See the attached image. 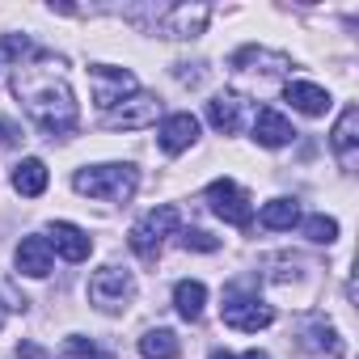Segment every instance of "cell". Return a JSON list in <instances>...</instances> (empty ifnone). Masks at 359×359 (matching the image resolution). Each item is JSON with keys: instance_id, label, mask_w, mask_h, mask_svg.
Segmentation results:
<instances>
[{"instance_id": "obj_1", "label": "cell", "mask_w": 359, "mask_h": 359, "mask_svg": "<svg viewBox=\"0 0 359 359\" xmlns=\"http://www.w3.org/2000/svg\"><path fill=\"white\" fill-rule=\"evenodd\" d=\"M13 93L43 135L55 140V135L76 131V97L68 85V64L60 55H34L30 64H18Z\"/></svg>"}, {"instance_id": "obj_2", "label": "cell", "mask_w": 359, "mask_h": 359, "mask_svg": "<svg viewBox=\"0 0 359 359\" xmlns=\"http://www.w3.org/2000/svg\"><path fill=\"white\" fill-rule=\"evenodd\" d=\"M72 187L102 203H127L140 187V173H135V165H89L72 177Z\"/></svg>"}, {"instance_id": "obj_3", "label": "cell", "mask_w": 359, "mask_h": 359, "mask_svg": "<svg viewBox=\"0 0 359 359\" xmlns=\"http://www.w3.org/2000/svg\"><path fill=\"white\" fill-rule=\"evenodd\" d=\"M177 224H182V216H177V208H156V212H148L135 229H131V250L144 258V262H152L156 254H161V241L169 237V233H177Z\"/></svg>"}, {"instance_id": "obj_4", "label": "cell", "mask_w": 359, "mask_h": 359, "mask_svg": "<svg viewBox=\"0 0 359 359\" xmlns=\"http://www.w3.org/2000/svg\"><path fill=\"white\" fill-rule=\"evenodd\" d=\"M131 296H135V279H131L127 271H118V266H102V271H93V279H89V300H93L102 313H118V309H127Z\"/></svg>"}, {"instance_id": "obj_5", "label": "cell", "mask_w": 359, "mask_h": 359, "mask_svg": "<svg viewBox=\"0 0 359 359\" xmlns=\"http://www.w3.org/2000/svg\"><path fill=\"white\" fill-rule=\"evenodd\" d=\"M208 203H212V212H216L224 224H233V229H250V224H254V203H250V195H245L237 182H229V177H216V182L208 187Z\"/></svg>"}, {"instance_id": "obj_6", "label": "cell", "mask_w": 359, "mask_h": 359, "mask_svg": "<svg viewBox=\"0 0 359 359\" xmlns=\"http://www.w3.org/2000/svg\"><path fill=\"white\" fill-rule=\"evenodd\" d=\"M89 85H93L97 110H114L123 97H135V89H140L127 68H110V64H93L89 68Z\"/></svg>"}, {"instance_id": "obj_7", "label": "cell", "mask_w": 359, "mask_h": 359, "mask_svg": "<svg viewBox=\"0 0 359 359\" xmlns=\"http://www.w3.org/2000/svg\"><path fill=\"white\" fill-rule=\"evenodd\" d=\"M220 317H224V325H233V330L258 334V330H266V325L275 321V309H271V304H262L258 296H241V292H233V296H224Z\"/></svg>"}, {"instance_id": "obj_8", "label": "cell", "mask_w": 359, "mask_h": 359, "mask_svg": "<svg viewBox=\"0 0 359 359\" xmlns=\"http://www.w3.org/2000/svg\"><path fill=\"white\" fill-rule=\"evenodd\" d=\"M156 114H161V102L152 93H135L123 106L106 110V127H114V131H140V127H152Z\"/></svg>"}, {"instance_id": "obj_9", "label": "cell", "mask_w": 359, "mask_h": 359, "mask_svg": "<svg viewBox=\"0 0 359 359\" xmlns=\"http://www.w3.org/2000/svg\"><path fill=\"white\" fill-rule=\"evenodd\" d=\"M212 22V9L208 5H173L165 18H161V34L165 39H199Z\"/></svg>"}, {"instance_id": "obj_10", "label": "cell", "mask_w": 359, "mask_h": 359, "mask_svg": "<svg viewBox=\"0 0 359 359\" xmlns=\"http://www.w3.org/2000/svg\"><path fill=\"white\" fill-rule=\"evenodd\" d=\"M47 245L64 258V262H85L89 254H93V237L85 233V229H76V224H68V220H55L51 224V237H47Z\"/></svg>"}, {"instance_id": "obj_11", "label": "cell", "mask_w": 359, "mask_h": 359, "mask_svg": "<svg viewBox=\"0 0 359 359\" xmlns=\"http://www.w3.org/2000/svg\"><path fill=\"white\" fill-rule=\"evenodd\" d=\"M300 346H304L309 355H317V359H342V355H346L338 330H334L330 321H321V317H313V321L300 330Z\"/></svg>"}, {"instance_id": "obj_12", "label": "cell", "mask_w": 359, "mask_h": 359, "mask_svg": "<svg viewBox=\"0 0 359 359\" xmlns=\"http://www.w3.org/2000/svg\"><path fill=\"white\" fill-rule=\"evenodd\" d=\"M330 148H334V156L342 161V169L355 165V148H359V106H346V110L338 114V123H334V131H330Z\"/></svg>"}, {"instance_id": "obj_13", "label": "cell", "mask_w": 359, "mask_h": 359, "mask_svg": "<svg viewBox=\"0 0 359 359\" xmlns=\"http://www.w3.org/2000/svg\"><path fill=\"white\" fill-rule=\"evenodd\" d=\"M199 140V118L195 114H169L165 123H161V148L169 152V156H177V152H187L191 144Z\"/></svg>"}, {"instance_id": "obj_14", "label": "cell", "mask_w": 359, "mask_h": 359, "mask_svg": "<svg viewBox=\"0 0 359 359\" xmlns=\"http://www.w3.org/2000/svg\"><path fill=\"white\" fill-rule=\"evenodd\" d=\"M254 140L262 144V148H283V144H292L296 140V127L279 114V110H258V118H254Z\"/></svg>"}, {"instance_id": "obj_15", "label": "cell", "mask_w": 359, "mask_h": 359, "mask_svg": "<svg viewBox=\"0 0 359 359\" xmlns=\"http://www.w3.org/2000/svg\"><path fill=\"white\" fill-rule=\"evenodd\" d=\"M18 271L30 275V279H47L51 275V245H47V237H26L18 245Z\"/></svg>"}, {"instance_id": "obj_16", "label": "cell", "mask_w": 359, "mask_h": 359, "mask_svg": "<svg viewBox=\"0 0 359 359\" xmlns=\"http://www.w3.org/2000/svg\"><path fill=\"white\" fill-rule=\"evenodd\" d=\"M241 97L237 93H216L212 102H208V123L220 131V135H233L237 127H241Z\"/></svg>"}, {"instance_id": "obj_17", "label": "cell", "mask_w": 359, "mask_h": 359, "mask_svg": "<svg viewBox=\"0 0 359 359\" xmlns=\"http://www.w3.org/2000/svg\"><path fill=\"white\" fill-rule=\"evenodd\" d=\"M13 191L26 195V199H39V195L47 191V165H43L39 156L18 161V169H13Z\"/></svg>"}, {"instance_id": "obj_18", "label": "cell", "mask_w": 359, "mask_h": 359, "mask_svg": "<svg viewBox=\"0 0 359 359\" xmlns=\"http://www.w3.org/2000/svg\"><path fill=\"white\" fill-rule=\"evenodd\" d=\"M283 93H287V102H292L300 114H313V118H317V114H325V110H330V93H325L321 85H309V81H292Z\"/></svg>"}, {"instance_id": "obj_19", "label": "cell", "mask_w": 359, "mask_h": 359, "mask_svg": "<svg viewBox=\"0 0 359 359\" xmlns=\"http://www.w3.org/2000/svg\"><path fill=\"white\" fill-rule=\"evenodd\" d=\"M173 304H177V313H182L187 321H199L203 304H208V287L199 279H182V283L173 287Z\"/></svg>"}, {"instance_id": "obj_20", "label": "cell", "mask_w": 359, "mask_h": 359, "mask_svg": "<svg viewBox=\"0 0 359 359\" xmlns=\"http://www.w3.org/2000/svg\"><path fill=\"white\" fill-rule=\"evenodd\" d=\"M140 355L144 359H177L182 355V342L173 338V330H148L140 338Z\"/></svg>"}, {"instance_id": "obj_21", "label": "cell", "mask_w": 359, "mask_h": 359, "mask_svg": "<svg viewBox=\"0 0 359 359\" xmlns=\"http://www.w3.org/2000/svg\"><path fill=\"white\" fill-rule=\"evenodd\" d=\"M262 224H266V229H275V233H283V229L300 224V208H296V199H271V203L262 208Z\"/></svg>"}, {"instance_id": "obj_22", "label": "cell", "mask_w": 359, "mask_h": 359, "mask_svg": "<svg viewBox=\"0 0 359 359\" xmlns=\"http://www.w3.org/2000/svg\"><path fill=\"white\" fill-rule=\"evenodd\" d=\"M304 237L317 241V245H330V241L338 237V220H330V216H309V220H304Z\"/></svg>"}, {"instance_id": "obj_23", "label": "cell", "mask_w": 359, "mask_h": 359, "mask_svg": "<svg viewBox=\"0 0 359 359\" xmlns=\"http://www.w3.org/2000/svg\"><path fill=\"white\" fill-rule=\"evenodd\" d=\"M64 359H110L106 351L93 346V338H81V334H68L64 338Z\"/></svg>"}, {"instance_id": "obj_24", "label": "cell", "mask_w": 359, "mask_h": 359, "mask_svg": "<svg viewBox=\"0 0 359 359\" xmlns=\"http://www.w3.org/2000/svg\"><path fill=\"white\" fill-rule=\"evenodd\" d=\"M182 245H187V250H203V254L220 250V241H216V237H208L203 229H187V233H182Z\"/></svg>"}, {"instance_id": "obj_25", "label": "cell", "mask_w": 359, "mask_h": 359, "mask_svg": "<svg viewBox=\"0 0 359 359\" xmlns=\"http://www.w3.org/2000/svg\"><path fill=\"white\" fill-rule=\"evenodd\" d=\"M0 51H5L9 60H18V64H22V55H30V39H18V34H5V39H0Z\"/></svg>"}, {"instance_id": "obj_26", "label": "cell", "mask_w": 359, "mask_h": 359, "mask_svg": "<svg viewBox=\"0 0 359 359\" xmlns=\"http://www.w3.org/2000/svg\"><path fill=\"white\" fill-rule=\"evenodd\" d=\"M208 359H237V355H229V351H212Z\"/></svg>"}, {"instance_id": "obj_27", "label": "cell", "mask_w": 359, "mask_h": 359, "mask_svg": "<svg viewBox=\"0 0 359 359\" xmlns=\"http://www.w3.org/2000/svg\"><path fill=\"white\" fill-rule=\"evenodd\" d=\"M5 144H9V127H5V123H0V148H5Z\"/></svg>"}, {"instance_id": "obj_28", "label": "cell", "mask_w": 359, "mask_h": 359, "mask_svg": "<svg viewBox=\"0 0 359 359\" xmlns=\"http://www.w3.org/2000/svg\"><path fill=\"white\" fill-rule=\"evenodd\" d=\"M245 359H271L266 351H245Z\"/></svg>"}, {"instance_id": "obj_29", "label": "cell", "mask_w": 359, "mask_h": 359, "mask_svg": "<svg viewBox=\"0 0 359 359\" xmlns=\"http://www.w3.org/2000/svg\"><path fill=\"white\" fill-rule=\"evenodd\" d=\"M5 317H9V313H5V304H0V325H5Z\"/></svg>"}]
</instances>
